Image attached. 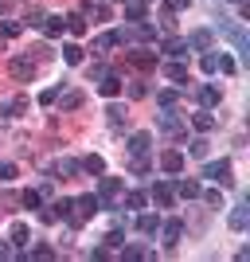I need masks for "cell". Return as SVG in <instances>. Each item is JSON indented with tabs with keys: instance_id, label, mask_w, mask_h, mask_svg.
<instances>
[{
	"instance_id": "cell-1",
	"label": "cell",
	"mask_w": 250,
	"mask_h": 262,
	"mask_svg": "<svg viewBox=\"0 0 250 262\" xmlns=\"http://www.w3.org/2000/svg\"><path fill=\"white\" fill-rule=\"evenodd\" d=\"M94 211H98V196H78V200H71V215H66V223L78 227V223H86Z\"/></svg>"
},
{
	"instance_id": "cell-2",
	"label": "cell",
	"mask_w": 250,
	"mask_h": 262,
	"mask_svg": "<svg viewBox=\"0 0 250 262\" xmlns=\"http://www.w3.org/2000/svg\"><path fill=\"white\" fill-rule=\"evenodd\" d=\"M8 71H12V78H20V82H32V78L39 75V63H35L32 55H12V59H8Z\"/></svg>"
},
{
	"instance_id": "cell-3",
	"label": "cell",
	"mask_w": 250,
	"mask_h": 262,
	"mask_svg": "<svg viewBox=\"0 0 250 262\" xmlns=\"http://www.w3.org/2000/svg\"><path fill=\"white\" fill-rule=\"evenodd\" d=\"M121 180H113V176H106V180H102V188H98V208H109V204H113V200L121 196Z\"/></svg>"
},
{
	"instance_id": "cell-4",
	"label": "cell",
	"mask_w": 250,
	"mask_h": 262,
	"mask_svg": "<svg viewBox=\"0 0 250 262\" xmlns=\"http://www.w3.org/2000/svg\"><path fill=\"white\" fill-rule=\"evenodd\" d=\"M203 176H207V180H219V184H235V180H231V161H211V164H203Z\"/></svg>"
},
{
	"instance_id": "cell-5",
	"label": "cell",
	"mask_w": 250,
	"mask_h": 262,
	"mask_svg": "<svg viewBox=\"0 0 250 262\" xmlns=\"http://www.w3.org/2000/svg\"><path fill=\"white\" fill-rule=\"evenodd\" d=\"M161 235H164V247L176 251V247H180V235H184V223H180V219H168V223H161Z\"/></svg>"
},
{
	"instance_id": "cell-6",
	"label": "cell",
	"mask_w": 250,
	"mask_h": 262,
	"mask_svg": "<svg viewBox=\"0 0 250 262\" xmlns=\"http://www.w3.org/2000/svg\"><path fill=\"white\" fill-rule=\"evenodd\" d=\"M161 133H168V137H180V133H184V121H180L176 110H164L161 114Z\"/></svg>"
},
{
	"instance_id": "cell-7",
	"label": "cell",
	"mask_w": 250,
	"mask_h": 262,
	"mask_svg": "<svg viewBox=\"0 0 250 262\" xmlns=\"http://www.w3.org/2000/svg\"><path fill=\"white\" fill-rule=\"evenodd\" d=\"M192 47H188V39H180V35H168L161 43V55H172V59H180V55H188Z\"/></svg>"
},
{
	"instance_id": "cell-8",
	"label": "cell",
	"mask_w": 250,
	"mask_h": 262,
	"mask_svg": "<svg viewBox=\"0 0 250 262\" xmlns=\"http://www.w3.org/2000/svg\"><path fill=\"white\" fill-rule=\"evenodd\" d=\"M149 149H152V133H133L129 137V153L133 157H149Z\"/></svg>"
},
{
	"instance_id": "cell-9",
	"label": "cell",
	"mask_w": 250,
	"mask_h": 262,
	"mask_svg": "<svg viewBox=\"0 0 250 262\" xmlns=\"http://www.w3.org/2000/svg\"><path fill=\"white\" fill-rule=\"evenodd\" d=\"M161 168H164L168 176H176L180 168H184V153H176V149H168V153L161 157Z\"/></svg>"
},
{
	"instance_id": "cell-10",
	"label": "cell",
	"mask_w": 250,
	"mask_h": 262,
	"mask_svg": "<svg viewBox=\"0 0 250 262\" xmlns=\"http://www.w3.org/2000/svg\"><path fill=\"white\" fill-rule=\"evenodd\" d=\"M98 90L106 94V98H118V90H121V78H118V75H109V71H106V75L98 78Z\"/></svg>"
},
{
	"instance_id": "cell-11",
	"label": "cell",
	"mask_w": 250,
	"mask_h": 262,
	"mask_svg": "<svg viewBox=\"0 0 250 262\" xmlns=\"http://www.w3.org/2000/svg\"><path fill=\"white\" fill-rule=\"evenodd\" d=\"M121 39H118V32H102L98 39H94V55H106V51H113Z\"/></svg>"
},
{
	"instance_id": "cell-12",
	"label": "cell",
	"mask_w": 250,
	"mask_h": 262,
	"mask_svg": "<svg viewBox=\"0 0 250 262\" xmlns=\"http://www.w3.org/2000/svg\"><path fill=\"white\" fill-rule=\"evenodd\" d=\"M39 28H43V35H51V39H55V35L66 32V20H63V16H43V24H39Z\"/></svg>"
},
{
	"instance_id": "cell-13",
	"label": "cell",
	"mask_w": 250,
	"mask_h": 262,
	"mask_svg": "<svg viewBox=\"0 0 250 262\" xmlns=\"http://www.w3.org/2000/svg\"><path fill=\"white\" fill-rule=\"evenodd\" d=\"M199 192H203V188H199L196 180H176V196L180 200H199Z\"/></svg>"
},
{
	"instance_id": "cell-14",
	"label": "cell",
	"mask_w": 250,
	"mask_h": 262,
	"mask_svg": "<svg viewBox=\"0 0 250 262\" xmlns=\"http://www.w3.org/2000/svg\"><path fill=\"white\" fill-rule=\"evenodd\" d=\"M82 16H90V20H98V24H106L109 20V4H82Z\"/></svg>"
},
{
	"instance_id": "cell-15",
	"label": "cell",
	"mask_w": 250,
	"mask_h": 262,
	"mask_svg": "<svg viewBox=\"0 0 250 262\" xmlns=\"http://www.w3.org/2000/svg\"><path fill=\"white\" fill-rule=\"evenodd\" d=\"M137 231H141V235H156V231H161V215H149V211L137 215Z\"/></svg>"
},
{
	"instance_id": "cell-16",
	"label": "cell",
	"mask_w": 250,
	"mask_h": 262,
	"mask_svg": "<svg viewBox=\"0 0 250 262\" xmlns=\"http://www.w3.org/2000/svg\"><path fill=\"white\" fill-rule=\"evenodd\" d=\"M75 172H78V161H71V157H59L51 164V176H75Z\"/></svg>"
},
{
	"instance_id": "cell-17",
	"label": "cell",
	"mask_w": 250,
	"mask_h": 262,
	"mask_svg": "<svg viewBox=\"0 0 250 262\" xmlns=\"http://www.w3.org/2000/svg\"><path fill=\"white\" fill-rule=\"evenodd\" d=\"M66 32L71 35H86V16H82V12H71V16H66Z\"/></svg>"
},
{
	"instance_id": "cell-18",
	"label": "cell",
	"mask_w": 250,
	"mask_h": 262,
	"mask_svg": "<svg viewBox=\"0 0 250 262\" xmlns=\"http://www.w3.org/2000/svg\"><path fill=\"white\" fill-rule=\"evenodd\" d=\"M152 200H156V208H172L176 192H172V188H164V184H156V188H152Z\"/></svg>"
},
{
	"instance_id": "cell-19",
	"label": "cell",
	"mask_w": 250,
	"mask_h": 262,
	"mask_svg": "<svg viewBox=\"0 0 250 262\" xmlns=\"http://www.w3.org/2000/svg\"><path fill=\"white\" fill-rule=\"evenodd\" d=\"M55 102H59L63 110H78V106H82V90H66V94H59Z\"/></svg>"
},
{
	"instance_id": "cell-20",
	"label": "cell",
	"mask_w": 250,
	"mask_h": 262,
	"mask_svg": "<svg viewBox=\"0 0 250 262\" xmlns=\"http://www.w3.org/2000/svg\"><path fill=\"white\" fill-rule=\"evenodd\" d=\"M207 43H211V32H207V28H199V32L188 35V47H196V51H207Z\"/></svg>"
},
{
	"instance_id": "cell-21",
	"label": "cell",
	"mask_w": 250,
	"mask_h": 262,
	"mask_svg": "<svg viewBox=\"0 0 250 262\" xmlns=\"http://www.w3.org/2000/svg\"><path fill=\"white\" fill-rule=\"evenodd\" d=\"M250 215H246V204H239V208L231 211V231H246Z\"/></svg>"
},
{
	"instance_id": "cell-22",
	"label": "cell",
	"mask_w": 250,
	"mask_h": 262,
	"mask_svg": "<svg viewBox=\"0 0 250 262\" xmlns=\"http://www.w3.org/2000/svg\"><path fill=\"white\" fill-rule=\"evenodd\" d=\"M8 239H12V243H16V247H20V251H24V247H28V223H12Z\"/></svg>"
},
{
	"instance_id": "cell-23",
	"label": "cell",
	"mask_w": 250,
	"mask_h": 262,
	"mask_svg": "<svg viewBox=\"0 0 250 262\" xmlns=\"http://www.w3.org/2000/svg\"><path fill=\"white\" fill-rule=\"evenodd\" d=\"M164 75L172 78V82H188V67L184 63H168V67H164Z\"/></svg>"
},
{
	"instance_id": "cell-24",
	"label": "cell",
	"mask_w": 250,
	"mask_h": 262,
	"mask_svg": "<svg viewBox=\"0 0 250 262\" xmlns=\"http://www.w3.org/2000/svg\"><path fill=\"white\" fill-rule=\"evenodd\" d=\"M192 125H196L199 133H207V129H211V125H215V118H211L207 110H199V114H192Z\"/></svg>"
},
{
	"instance_id": "cell-25",
	"label": "cell",
	"mask_w": 250,
	"mask_h": 262,
	"mask_svg": "<svg viewBox=\"0 0 250 262\" xmlns=\"http://www.w3.org/2000/svg\"><path fill=\"white\" fill-rule=\"evenodd\" d=\"M145 204H149V196H145V192H125V208H129V211H141Z\"/></svg>"
},
{
	"instance_id": "cell-26",
	"label": "cell",
	"mask_w": 250,
	"mask_h": 262,
	"mask_svg": "<svg viewBox=\"0 0 250 262\" xmlns=\"http://www.w3.org/2000/svg\"><path fill=\"white\" fill-rule=\"evenodd\" d=\"M63 59H66V67H78V63H82V47H78V43H66L63 47Z\"/></svg>"
},
{
	"instance_id": "cell-27",
	"label": "cell",
	"mask_w": 250,
	"mask_h": 262,
	"mask_svg": "<svg viewBox=\"0 0 250 262\" xmlns=\"http://www.w3.org/2000/svg\"><path fill=\"white\" fill-rule=\"evenodd\" d=\"M199 102H203L207 110L219 106V86H199Z\"/></svg>"
},
{
	"instance_id": "cell-28",
	"label": "cell",
	"mask_w": 250,
	"mask_h": 262,
	"mask_svg": "<svg viewBox=\"0 0 250 262\" xmlns=\"http://www.w3.org/2000/svg\"><path fill=\"white\" fill-rule=\"evenodd\" d=\"M82 168H86V172H94V176H102V172H106V161L94 153V157H86V161H82Z\"/></svg>"
},
{
	"instance_id": "cell-29",
	"label": "cell",
	"mask_w": 250,
	"mask_h": 262,
	"mask_svg": "<svg viewBox=\"0 0 250 262\" xmlns=\"http://www.w3.org/2000/svg\"><path fill=\"white\" fill-rule=\"evenodd\" d=\"M207 149H211V145H207L203 137H196V141L188 145V157H196V161H203V157H207Z\"/></svg>"
},
{
	"instance_id": "cell-30",
	"label": "cell",
	"mask_w": 250,
	"mask_h": 262,
	"mask_svg": "<svg viewBox=\"0 0 250 262\" xmlns=\"http://www.w3.org/2000/svg\"><path fill=\"white\" fill-rule=\"evenodd\" d=\"M32 258H55V247H51L47 239H39V243L32 247Z\"/></svg>"
},
{
	"instance_id": "cell-31",
	"label": "cell",
	"mask_w": 250,
	"mask_h": 262,
	"mask_svg": "<svg viewBox=\"0 0 250 262\" xmlns=\"http://www.w3.org/2000/svg\"><path fill=\"white\" fill-rule=\"evenodd\" d=\"M125 16L129 20H145V4L141 0H125Z\"/></svg>"
},
{
	"instance_id": "cell-32",
	"label": "cell",
	"mask_w": 250,
	"mask_h": 262,
	"mask_svg": "<svg viewBox=\"0 0 250 262\" xmlns=\"http://www.w3.org/2000/svg\"><path fill=\"white\" fill-rule=\"evenodd\" d=\"M133 63L141 67V71H149V67H156V55H149V51H133Z\"/></svg>"
},
{
	"instance_id": "cell-33",
	"label": "cell",
	"mask_w": 250,
	"mask_h": 262,
	"mask_svg": "<svg viewBox=\"0 0 250 262\" xmlns=\"http://www.w3.org/2000/svg\"><path fill=\"white\" fill-rule=\"evenodd\" d=\"M215 71H223V75H235L239 67H235V59H231V55H219V59H215Z\"/></svg>"
},
{
	"instance_id": "cell-34",
	"label": "cell",
	"mask_w": 250,
	"mask_h": 262,
	"mask_svg": "<svg viewBox=\"0 0 250 262\" xmlns=\"http://www.w3.org/2000/svg\"><path fill=\"white\" fill-rule=\"evenodd\" d=\"M12 35H20V24L16 20H0V39H12Z\"/></svg>"
},
{
	"instance_id": "cell-35",
	"label": "cell",
	"mask_w": 250,
	"mask_h": 262,
	"mask_svg": "<svg viewBox=\"0 0 250 262\" xmlns=\"http://www.w3.org/2000/svg\"><path fill=\"white\" fill-rule=\"evenodd\" d=\"M43 16H47L43 8H28V12H24V24H32V28H39V24H43Z\"/></svg>"
},
{
	"instance_id": "cell-36",
	"label": "cell",
	"mask_w": 250,
	"mask_h": 262,
	"mask_svg": "<svg viewBox=\"0 0 250 262\" xmlns=\"http://www.w3.org/2000/svg\"><path fill=\"white\" fill-rule=\"evenodd\" d=\"M106 118H109V125H113V129H121V121H125V110H121V106H109V110H106Z\"/></svg>"
},
{
	"instance_id": "cell-37",
	"label": "cell",
	"mask_w": 250,
	"mask_h": 262,
	"mask_svg": "<svg viewBox=\"0 0 250 262\" xmlns=\"http://www.w3.org/2000/svg\"><path fill=\"white\" fill-rule=\"evenodd\" d=\"M24 110H28V102H24V98H12L8 106H4V114H12V118H20Z\"/></svg>"
},
{
	"instance_id": "cell-38",
	"label": "cell",
	"mask_w": 250,
	"mask_h": 262,
	"mask_svg": "<svg viewBox=\"0 0 250 262\" xmlns=\"http://www.w3.org/2000/svg\"><path fill=\"white\" fill-rule=\"evenodd\" d=\"M156 102H161L164 110H172V106H176V90H161V94H156Z\"/></svg>"
},
{
	"instance_id": "cell-39",
	"label": "cell",
	"mask_w": 250,
	"mask_h": 262,
	"mask_svg": "<svg viewBox=\"0 0 250 262\" xmlns=\"http://www.w3.org/2000/svg\"><path fill=\"white\" fill-rule=\"evenodd\" d=\"M39 204H43V196H39V192H24V208H39Z\"/></svg>"
},
{
	"instance_id": "cell-40",
	"label": "cell",
	"mask_w": 250,
	"mask_h": 262,
	"mask_svg": "<svg viewBox=\"0 0 250 262\" xmlns=\"http://www.w3.org/2000/svg\"><path fill=\"white\" fill-rule=\"evenodd\" d=\"M199 67H203L207 75H215V51H203V59H199Z\"/></svg>"
},
{
	"instance_id": "cell-41",
	"label": "cell",
	"mask_w": 250,
	"mask_h": 262,
	"mask_svg": "<svg viewBox=\"0 0 250 262\" xmlns=\"http://www.w3.org/2000/svg\"><path fill=\"white\" fill-rule=\"evenodd\" d=\"M161 28H164V32H172V28H176V16H172V8H164V12H161Z\"/></svg>"
},
{
	"instance_id": "cell-42",
	"label": "cell",
	"mask_w": 250,
	"mask_h": 262,
	"mask_svg": "<svg viewBox=\"0 0 250 262\" xmlns=\"http://www.w3.org/2000/svg\"><path fill=\"white\" fill-rule=\"evenodd\" d=\"M28 55H35V63H47V59H55V55H51V47H35V51H28Z\"/></svg>"
},
{
	"instance_id": "cell-43",
	"label": "cell",
	"mask_w": 250,
	"mask_h": 262,
	"mask_svg": "<svg viewBox=\"0 0 250 262\" xmlns=\"http://www.w3.org/2000/svg\"><path fill=\"white\" fill-rule=\"evenodd\" d=\"M113 247H121V227H113L106 235V251H113Z\"/></svg>"
},
{
	"instance_id": "cell-44",
	"label": "cell",
	"mask_w": 250,
	"mask_h": 262,
	"mask_svg": "<svg viewBox=\"0 0 250 262\" xmlns=\"http://www.w3.org/2000/svg\"><path fill=\"white\" fill-rule=\"evenodd\" d=\"M0 180H16V164L0 161Z\"/></svg>"
},
{
	"instance_id": "cell-45",
	"label": "cell",
	"mask_w": 250,
	"mask_h": 262,
	"mask_svg": "<svg viewBox=\"0 0 250 262\" xmlns=\"http://www.w3.org/2000/svg\"><path fill=\"white\" fill-rule=\"evenodd\" d=\"M199 196H203L207 208H219V204H223V196H219V192H199Z\"/></svg>"
},
{
	"instance_id": "cell-46",
	"label": "cell",
	"mask_w": 250,
	"mask_h": 262,
	"mask_svg": "<svg viewBox=\"0 0 250 262\" xmlns=\"http://www.w3.org/2000/svg\"><path fill=\"white\" fill-rule=\"evenodd\" d=\"M129 94H133V98H145V94H149V82H133Z\"/></svg>"
},
{
	"instance_id": "cell-47",
	"label": "cell",
	"mask_w": 250,
	"mask_h": 262,
	"mask_svg": "<svg viewBox=\"0 0 250 262\" xmlns=\"http://www.w3.org/2000/svg\"><path fill=\"white\" fill-rule=\"evenodd\" d=\"M39 219H43V223H59V211H55V208H43V211H39Z\"/></svg>"
},
{
	"instance_id": "cell-48",
	"label": "cell",
	"mask_w": 250,
	"mask_h": 262,
	"mask_svg": "<svg viewBox=\"0 0 250 262\" xmlns=\"http://www.w3.org/2000/svg\"><path fill=\"white\" fill-rule=\"evenodd\" d=\"M55 211H59V219H66V215H71V200H59V204H55Z\"/></svg>"
},
{
	"instance_id": "cell-49",
	"label": "cell",
	"mask_w": 250,
	"mask_h": 262,
	"mask_svg": "<svg viewBox=\"0 0 250 262\" xmlns=\"http://www.w3.org/2000/svg\"><path fill=\"white\" fill-rule=\"evenodd\" d=\"M55 98H59V90H43V94H39V102H43V106H55Z\"/></svg>"
},
{
	"instance_id": "cell-50",
	"label": "cell",
	"mask_w": 250,
	"mask_h": 262,
	"mask_svg": "<svg viewBox=\"0 0 250 262\" xmlns=\"http://www.w3.org/2000/svg\"><path fill=\"white\" fill-rule=\"evenodd\" d=\"M168 8H188V0H168Z\"/></svg>"
},
{
	"instance_id": "cell-51",
	"label": "cell",
	"mask_w": 250,
	"mask_h": 262,
	"mask_svg": "<svg viewBox=\"0 0 250 262\" xmlns=\"http://www.w3.org/2000/svg\"><path fill=\"white\" fill-rule=\"evenodd\" d=\"M8 254H12V247H8V243H0V258H8Z\"/></svg>"
},
{
	"instance_id": "cell-52",
	"label": "cell",
	"mask_w": 250,
	"mask_h": 262,
	"mask_svg": "<svg viewBox=\"0 0 250 262\" xmlns=\"http://www.w3.org/2000/svg\"><path fill=\"white\" fill-rule=\"evenodd\" d=\"M8 8H12V0H0V16H4Z\"/></svg>"
},
{
	"instance_id": "cell-53",
	"label": "cell",
	"mask_w": 250,
	"mask_h": 262,
	"mask_svg": "<svg viewBox=\"0 0 250 262\" xmlns=\"http://www.w3.org/2000/svg\"><path fill=\"white\" fill-rule=\"evenodd\" d=\"M231 4H246V0H231Z\"/></svg>"
},
{
	"instance_id": "cell-54",
	"label": "cell",
	"mask_w": 250,
	"mask_h": 262,
	"mask_svg": "<svg viewBox=\"0 0 250 262\" xmlns=\"http://www.w3.org/2000/svg\"><path fill=\"white\" fill-rule=\"evenodd\" d=\"M118 4H125V0H118Z\"/></svg>"
}]
</instances>
